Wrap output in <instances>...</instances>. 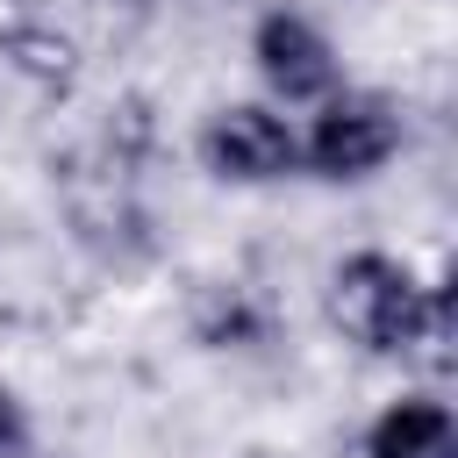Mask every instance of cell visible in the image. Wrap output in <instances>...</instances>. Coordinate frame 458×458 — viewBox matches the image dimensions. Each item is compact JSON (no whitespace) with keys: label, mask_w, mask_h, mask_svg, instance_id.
<instances>
[{"label":"cell","mask_w":458,"mask_h":458,"mask_svg":"<svg viewBox=\"0 0 458 458\" xmlns=\"http://www.w3.org/2000/svg\"><path fill=\"white\" fill-rule=\"evenodd\" d=\"M372 458H458V437H451V415L437 401H401L372 422Z\"/></svg>","instance_id":"cell-5"},{"label":"cell","mask_w":458,"mask_h":458,"mask_svg":"<svg viewBox=\"0 0 458 458\" xmlns=\"http://www.w3.org/2000/svg\"><path fill=\"white\" fill-rule=\"evenodd\" d=\"M200 150H208V165H215L222 179H279V172L301 157L293 129H286L279 114H265V107H229V114H215L208 136H200Z\"/></svg>","instance_id":"cell-2"},{"label":"cell","mask_w":458,"mask_h":458,"mask_svg":"<svg viewBox=\"0 0 458 458\" xmlns=\"http://www.w3.org/2000/svg\"><path fill=\"white\" fill-rule=\"evenodd\" d=\"M21 451V408H14V394L0 386V458H14Z\"/></svg>","instance_id":"cell-6"},{"label":"cell","mask_w":458,"mask_h":458,"mask_svg":"<svg viewBox=\"0 0 458 458\" xmlns=\"http://www.w3.org/2000/svg\"><path fill=\"white\" fill-rule=\"evenodd\" d=\"M394 143H401V122H394L379 100H336V107L315 122L308 157H315V172H329V179H358V172H372Z\"/></svg>","instance_id":"cell-3"},{"label":"cell","mask_w":458,"mask_h":458,"mask_svg":"<svg viewBox=\"0 0 458 458\" xmlns=\"http://www.w3.org/2000/svg\"><path fill=\"white\" fill-rule=\"evenodd\" d=\"M258 64H265V79H272L286 100H308V93H322V86L336 79L329 43H322L301 14H265V21H258Z\"/></svg>","instance_id":"cell-4"},{"label":"cell","mask_w":458,"mask_h":458,"mask_svg":"<svg viewBox=\"0 0 458 458\" xmlns=\"http://www.w3.org/2000/svg\"><path fill=\"white\" fill-rule=\"evenodd\" d=\"M336 322L365 344V351H415V344H437L444 336V293H422L394 258H351L336 272V293H329Z\"/></svg>","instance_id":"cell-1"}]
</instances>
